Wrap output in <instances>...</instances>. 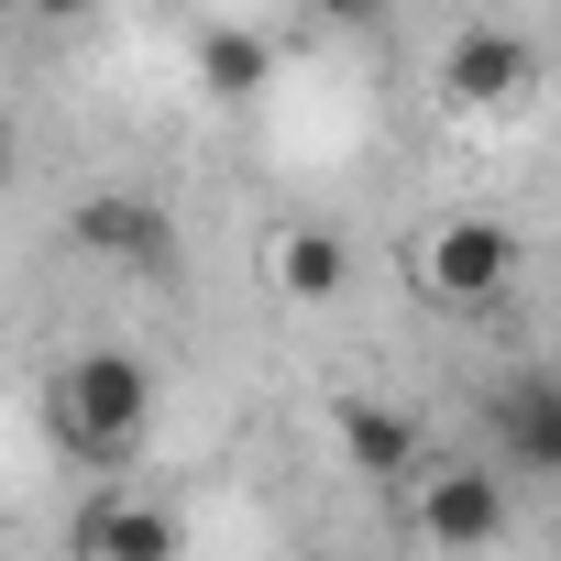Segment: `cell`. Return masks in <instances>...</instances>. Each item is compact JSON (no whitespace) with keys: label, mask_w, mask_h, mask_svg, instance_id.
Here are the masks:
<instances>
[{"label":"cell","mask_w":561,"mask_h":561,"mask_svg":"<svg viewBox=\"0 0 561 561\" xmlns=\"http://www.w3.org/2000/svg\"><path fill=\"white\" fill-rule=\"evenodd\" d=\"M154 408H165V386H154V364L122 353V342H89V353H67V364L45 375V440H56L67 462H89V473L144 462Z\"/></svg>","instance_id":"cell-1"},{"label":"cell","mask_w":561,"mask_h":561,"mask_svg":"<svg viewBox=\"0 0 561 561\" xmlns=\"http://www.w3.org/2000/svg\"><path fill=\"white\" fill-rule=\"evenodd\" d=\"M408 275L430 309H495L517 275H528V242L506 209H440L419 242H408Z\"/></svg>","instance_id":"cell-2"},{"label":"cell","mask_w":561,"mask_h":561,"mask_svg":"<svg viewBox=\"0 0 561 561\" xmlns=\"http://www.w3.org/2000/svg\"><path fill=\"white\" fill-rule=\"evenodd\" d=\"M440 100H451L462 122H517V111L539 100V45H528L517 23H462V34L440 45Z\"/></svg>","instance_id":"cell-3"},{"label":"cell","mask_w":561,"mask_h":561,"mask_svg":"<svg viewBox=\"0 0 561 561\" xmlns=\"http://www.w3.org/2000/svg\"><path fill=\"white\" fill-rule=\"evenodd\" d=\"M397 495H408V528H419L440 561H473V550L506 539V484H495V462H419Z\"/></svg>","instance_id":"cell-4"},{"label":"cell","mask_w":561,"mask_h":561,"mask_svg":"<svg viewBox=\"0 0 561 561\" xmlns=\"http://www.w3.org/2000/svg\"><path fill=\"white\" fill-rule=\"evenodd\" d=\"M78 561H187V506H165L154 484H100L67 528Z\"/></svg>","instance_id":"cell-5"},{"label":"cell","mask_w":561,"mask_h":561,"mask_svg":"<svg viewBox=\"0 0 561 561\" xmlns=\"http://www.w3.org/2000/svg\"><path fill=\"white\" fill-rule=\"evenodd\" d=\"M67 242H78L100 275H165V264H176V220H165L154 198H133V187L78 198V209H67Z\"/></svg>","instance_id":"cell-6"},{"label":"cell","mask_w":561,"mask_h":561,"mask_svg":"<svg viewBox=\"0 0 561 561\" xmlns=\"http://www.w3.org/2000/svg\"><path fill=\"white\" fill-rule=\"evenodd\" d=\"M320 419H331V440H342V462H353L364 484H408V473L430 462V430H419L397 397H375V386H342Z\"/></svg>","instance_id":"cell-7"},{"label":"cell","mask_w":561,"mask_h":561,"mask_svg":"<svg viewBox=\"0 0 561 561\" xmlns=\"http://www.w3.org/2000/svg\"><path fill=\"white\" fill-rule=\"evenodd\" d=\"M264 287L287 298V309H331L353 287V242L331 220H275L264 231Z\"/></svg>","instance_id":"cell-8"},{"label":"cell","mask_w":561,"mask_h":561,"mask_svg":"<svg viewBox=\"0 0 561 561\" xmlns=\"http://www.w3.org/2000/svg\"><path fill=\"white\" fill-rule=\"evenodd\" d=\"M484 419H495V451L517 473H550L561 484V375H506L484 397Z\"/></svg>","instance_id":"cell-9"},{"label":"cell","mask_w":561,"mask_h":561,"mask_svg":"<svg viewBox=\"0 0 561 561\" xmlns=\"http://www.w3.org/2000/svg\"><path fill=\"white\" fill-rule=\"evenodd\" d=\"M264 78H275V45H264L253 23H209V34H198V89H209V100H253Z\"/></svg>","instance_id":"cell-10"},{"label":"cell","mask_w":561,"mask_h":561,"mask_svg":"<svg viewBox=\"0 0 561 561\" xmlns=\"http://www.w3.org/2000/svg\"><path fill=\"white\" fill-rule=\"evenodd\" d=\"M309 12H320V23H342V34H375L397 0H309Z\"/></svg>","instance_id":"cell-11"},{"label":"cell","mask_w":561,"mask_h":561,"mask_svg":"<svg viewBox=\"0 0 561 561\" xmlns=\"http://www.w3.org/2000/svg\"><path fill=\"white\" fill-rule=\"evenodd\" d=\"M23 12H45V23H89L100 0H23Z\"/></svg>","instance_id":"cell-12"},{"label":"cell","mask_w":561,"mask_h":561,"mask_svg":"<svg viewBox=\"0 0 561 561\" xmlns=\"http://www.w3.org/2000/svg\"><path fill=\"white\" fill-rule=\"evenodd\" d=\"M0 187H12V122H0Z\"/></svg>","instance_id":"cell-13"}]
</instances>
